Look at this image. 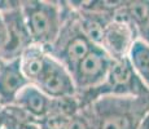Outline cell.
I'll list each match as a JSON object with an SVG mask.
<instances>
[{
    "label": "cell",
    "mask_w": 149,
    "mask_h": 129,
    "mask_svg": "<svg viewBox=\"0 0 149 129\" xmlns=\"http://www.w3.org/2000/svg\"><path fill=\"white\" fill-rule=\"evenodd\" d=\"M91 129H137L149 110V97L104 96L81 107Z\"/></svg>",
    "instance_id": "cell-1"
},
{
    "label": "cell",
    "mask_w": 149,
    "mask_h": 129,
    "mask_svg": "<svg viewBox=\"0 0 149 129\" xmlns=\"http://www.w3.org/2000/svg\"><path fill=\"white\" fill-rule=\"evenodd\" d=\"M21 10L33 44L48 50L61 31L66 8L52 1H22Z\"/></svg>",
    "instance_id": "cell-2"
},
{
    "label": "cell",
    "mask_w": 149,
    "mask_h": 129,
    "mask_svg": "<svg viewBox=\"0 0 149 129\" xmlns=\"http://www.w3.org/2000/svg\"><path fill=\"white\" fill-rule=\"evenodd\" d=\"M104 96L149 97V92L137 77L128 58L113 59L105 80L95 89L77 96L81 107Z\"/></svg>",
    "instance_id": "cell-3"
},
{
    "label": "cell",
    "mask_w": 149,
    "mask_h": 129,
    "mask_svg": "<svg viewBox=\"0 0 149 129\" xmlns=\"http://www.w3.org/2000/svg\"><path fill=\"white\" fill-rule=\"evenodd\" d=\"M93 47L95 45L83 34L77 10L71 7L70 9H66L61 31L54 44L47 52L71 74Z\"/></svg>",
    "instance_id": "cell-4"
},
{
    "label": "cell",
    "mask_w": 149,
    "mask_h": 129,
    "mask_svg": "<svg viewBox=\"0 0 149 129\" xmlns=\"http://www.w3.org/2000/svg\"><path fill=\"white\" fill-rule=\"evenodd\" d=\"M111 62L113 59L101 47L95 45L88 52L87 56L71 72V77L77 88V96L99 87L107 77Z\"/></svg>",
    "instance_id": "cell-5"
},
{
    "label": "cell",
    "mask_w": 149,
    "mask_h": 129,
    "mask_svg": "<svg viewBox=\"0 0 149 129\" xmlns=\"http://www.w3.org/2000/svg\"><path fill=\"white\" fill-rule=\"evenodd\" d=\"M34 85L51 99L77 96V88L71 74L52 56L48 57L44 71Z\"/></svg>",
    "instance_id": "cell-6"
},
{
    "label": "cell",
    "mask_w": 149,
    "mask_h": 129,
    "mask_svg": "<svg viewBox=\"0 0 149 129\" xmlns=\"http://www.w3.org/2000/svg\"><path fill=\"white\" fill-rule=\"evenodd\" d=\"M5 25L8 31V41L5 48L0 53V61L18 58L21 53L29 45L33 44L30 34L24 19V14L21 10V3L12 9L3 12Z\"/></svg>",
    "instance_id": "cell-7"
},
{
    "label": "cell",
    "mask_w": 149,
    "mask_h": 129,
    "mask_svg": "<svg viewBox=\"0 0 149 129\" xmlns=\"http://www.w3.org/2000/svg\"><path fill=\"white\" fill-rule=\"evenodd\" d=\"M137 39V30L132 25L113 18L105 28L100 47L111 59H121L127 57L132 44Z\"/></svg>",
    "instance_id": "cell-8"
},
{
    "label": "cell",
    "mask_w": 149,
    "mask_h": 129,
    "mask_svg": "<svg viewBox=\"0 0 149 129\" xmlns=\"http://www.w3.org/2000/svg\"><path fill=\"white\" fill-rule=\"evenodd\" d=\"M30 83L22 74L19 58L0 61V106L13 105L18 93Z\"/></svg>",
    "instance_id": "cell-9"
},
{
    "label": "cell",
    "mask_w": 149,
    "mask_h": 129,
    "mask_svg": "<svg viewBox=\"0 0 149 129\" xmlns=\"http://www.w3.org/2000/svg\"><path fill=\"white\" fill-rule=\"evenodd\" d=\"M13 105L25 111L33 119L40 121L47 116L49 111L51 98H48L36 85L27 84L18 93Z\"/></svg>",
    "instance_id": "cell-10"
},
{
    "label": "cell",
    "mask_w": 149,
    "mask_h": 129,
    "mask_svg": "<svg viewBox=\"0 0 149 129\" xmlns=\"http://www.w3.org/2000/svg\"><path fill=\"white\" fill-rule=\"evenodd\" d=\"M48 57H49L48 52L36 44L29 45L18 57L22 74L30 84H35L38 81V79L45 68Z\"/></svg>",
    "instance_id": "cell-11"
},
{
    "label": "cell",
    "mask_w": 149,
    "mask_h": 129,
    "mask_svg": "<svg viewBox=\"0 0 149 129\" xmlns=\"http://www.w3.org/2000/svg\"><path fill=\"white\" fill-rule=\"evenodd\" d=\"M1 129H40V123L14 105L4 106L0 112Z\"/></svg>",
    "instance_id": "cell-12"
},
{
    "label": "cell",
    "mask_w": 149,
    "mask_h": 129,
    "mask_svg": "<svg viewBox=\"0 0 149 129\" xmlns=\"http://www.w3.org/2000/svg\"><path fill=\"white\" fill-rule=\"evenodd\" d=\"M127 58L137 77L149 92V47L137 39L128 52Z\"/></svg>",
    "instance_id": "cell-13"
},
{
    "label": "cell",
    "mask_w": 149,
    "mask_h": 129,
    "mask_svg": "<svg viewBox=\"0 0 149 129\" xmlns=\"http://www.w3.org/2000/svg\"><path fill=\"white\" fill-rule=\"evenodd\" d=\"M68 129H91L90 121H88L84 114L82 112V110H79V112H77L71 117L70 123L68 125Z\"/></svg>",
    "instance_id": "cell-14"
},
{
    "label": "cell",
    "mask_w": 149,
    "mask_h": 129,
    "mask_svg": "<svg viewBox=\"0 0 149 129\" xmlns=\"http://www.w3.org/2000/svg\"><path fill=\"white\" fill-rule=\"evenodd\" d=\"M8 41V31H7V25H5L4 17L3 13L0 12V53L3 52V49L5 48Z\"/></svg>",
    "instance_id": "cell-15"
},
{
    "label": "cell",
    "mask_w": 149,
    "mask_h": 129,
    "mask_svg": "<svg viewBox=\"0 0 149 129\" xmlns=\"http://www.w3.org/2000/svg\"><path fill=\"white\" fill-rule=\"evenodd\" d=\"M137 35H139V39L149 47V22L144 26V27H141L139 31H137Z\"/></svg>",
    "instance_id": "cell-16"
},
{
    "label": "cell",
    "mask_w": 149,
    "mask_h": 129,
    "mask_svg": "<svg viewBox=\"0 0 149 129\" xmlns=\"http://www.w3.org/2000/svg\"><path fill=\"white\" fill-rule=\"evenodd\" d=\"M137 129H149V110L145 112V115L143 116V119L140 120Z\"/></svg>",
    "instance_id": "cell-17"
}]
</instances>
